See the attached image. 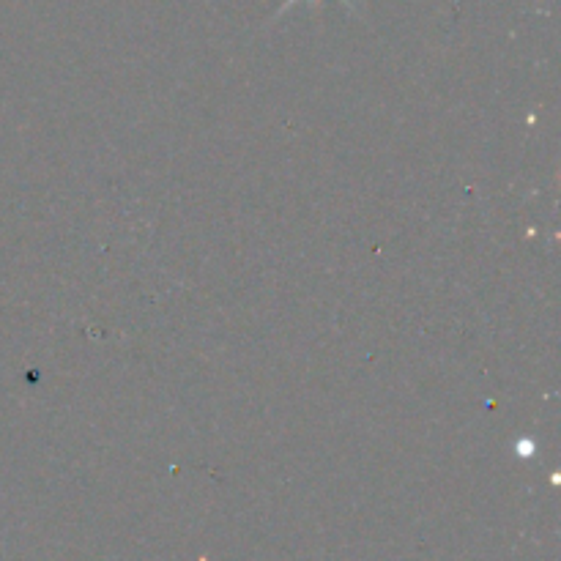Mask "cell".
Returning a JSON list of instances; mask_svg holds the SVG:
<instances>
[{
  "label": "cell",
  "mask_w": 561,
  "mask_h": 561,
  "mask_svg": "<svg viewBox=\"0 0 561 561\" xmlns=\"http://www.w3.org/2000/svg\"><path fill=\"white\" fill-rule=\"evenodd\" d=\"M296 3H299V0H285L280 9H277V14H274V17H282V14H285V11H288V9H293ZM310 3H321V0H310ZM340 3H343V6H348V9H351V11H356L354 0H340Z\"/></svg>",
  "instance_id": "1"
}]
</instances>
